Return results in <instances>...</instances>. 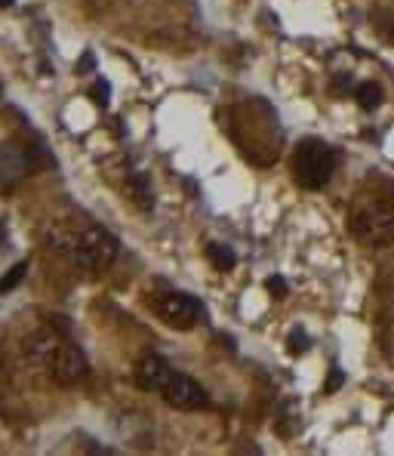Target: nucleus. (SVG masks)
<instances>
[{
  "label": "nucleus",
  "instance_id": "1",
  "mask_svg": "<svg viewBox=\"0 0 394 456\" xmlns=\"http://www.w3.org/2000/svg\"><path fill=\"white\" fill-rule=\"evenodd\" d=\"M49 244L62 256H68V259L87 275H99V272H105V268H111V262L117 259V253H120L117 238L99 225H87V228L56 225L53 231H49Z\"/></svg>",
  "mask_w": 394,
  "mask_h": 456
},
{
  "label": "nucleus",
  "instance_id": "2",
  "mask_svg": "<svg viewBox=\"0 0 394 456\" xmlns=\"http://www.w3.org/2000/svg\"><path fill=\"white\" fill-rule=\"evenodd\" d=\"M28 348H31V358L44 367V373L53 376L59 386H71V382L87 376V358H83V352L68 336H62V333L40 330L38 336H31Z\"/></svg>",
  "mask_w": 394,
  "mask_h": 456
},
{
  "label": "nucleus",
  "instance_id": "3",
  "mask_svg": "<svg viewBox=\"0 0 394 456\" xmlns=\"http://www.w3.org/2000/svg\"><path fill=\"white\" fill-rule=\"evenodd\" d=\"M348 231L363 247H388L394 241V201L372 197L354 204V210L348 213Z\"/></svg>",
  "mask_w": 394,
  "mask_h": 456
},
{
  "label": "nucleus",
  "instance_id": "4",
  "mask_svg": "<svg viewBox=\"0 0 394 456\" xmlns=\"http://www.w3.org/2000/svg\"><path fill=\"white\" fill-rule=\"evenodd\" d=\"M336 173V152L320 139H305L293 152V176L302 188H324Z\"/></svg>",
  "mask_w": 394,
  "mask_h": 456
},
{
  "label": "nucleus",
  "instance_id": "5",
  "mask_svg": "<svg viewBox=\"0 0 394 456\" xmlns=\"http://www.w3.org/2000/svg\"><path fill=\"white\" fill-rule=\"evenodd\" d=\"M154 311L163 324L176 327V330H188L200 320V302L188 293H179V290H170L154 302Z\"/></svg>",
  "mask_w": 394,
  "mask_h": 456
},
{
  "label": "nucleus",
  "instance_id": "6",
  "mask_svg": "<svg viewBox=\"0 0 394 456\" xmlns=\"http://www.w3.org/2000/svg\"><path fill=\"white\" fill-rule=\"evenodd\" d=\"M157 395H161L163 401H167L170 407H176V410H197V407H204V404H206V391L200 389L191 376L176 373V370H170V373H167V380L161 382Z\"/></svg>",
  "mask_w": 394,
  "mask_h": 456
},
{
  "label": "nucleus",
  "instance_id": "7",
  "mask_svg": "<svg viewBox=\"0 0 394 456\" xmlns=\"http://www.w3.org/2000/svg\"><path fill=\"white\" fill-rule=\"evenodd\" d=\"M170 367L163 358H157V355H145V358L139 361V367H136V382H139V389H145V391H157L161 389V382L167 380V373H170Z\"/></svg>",
  "mask_w": 394,
  "mask_h": 456
},
{
  "label": "nucleus",
  "instance_id": "8",
  "mask_svg": "<svg viewBox=\"0 0 394 456\" xmlns=\"http://www.w3.org/2000/svg\"><path fill=\"white\" fill-rule=\"evenodd\" d=\"M206 256H210L213 268H219V272H231V268H234V253H231V247H225V244H210V247H206Z\"/></svg>",
  "mask_w": 394,
  "mask_h": 456
},
{
  "label": "nucleus",
  "instance_id": "9",
  "mask_svg": "<svg viewBox=\"0 0 394 456\" xmlns=\"http://www.w3.org/2000/svg\"><path fill=\"white\" fill-rule=\"evenodd\" d=\"M354 96H357L361 108H376V105L382 102V87H379V83H361Z\"/></svg>",
  "mask_w": 394,
  "mask_h": 456
},
{
  "label": "nucleus",
  "instance_id": "10",
  "mask_svg": "<svg viewBox=\"0 0 394 456\" xmlns=\"http://www.w3.org/2000/svg\"><path fill=\"white\" fill-rule=\"evenodd\" d=\"M286 348H290V355H302L311 348V339H308V333L302 327H293L290 330V339H286Z\"/></svg>",
  "mask_w": 394,
  "mask_h": 456
},
{
  "label": "nucleus",
  "instance_id": "11",
  "mask_svg": "<svg viewBox=\"0 0 394 456\" xmlns=\"http://www.w3.org/2000/svg\"><path fill=\"white\" fill-rule=\"evenodd\" d=\"M25 272H28V266H25V262H19V266H13V272H10V275H3V277H0V293H6V290H13V287H16V284L25 277Z\"/></svg>",
  "mask_w": 394,
  "mask_h": 456
},
{
  "label": "nucleus",
  "instance_id": "12",
  "mask_svg": "<svg viewBox=\"0 0 394 456\" xmlns=\"http://www.w3.org/2000/svg\"><path fill=\"white\" fill-rule=\"evenodd\" d=\"M268 293H271V296H277V299H284V296H286V284H284V277H268Z\"/></svg>",
  "mask_w": 394,
  "mask_h": 456
},
{
  "label": "nucleus",
  "instance_id": "13",
  "mask_svg": "<svg viewBox=\"0 0 394 456\" xmlns=\"http://www.w3.org/2000/svg\"><path fill=\"white\" fill-rule=\"evenodd\" d=\"M339 386H342V370L333 367V373H329V382H327V391H336Z\"/></svg>",
  "mask_w": 394,
  "mask_h": 456
},
{
  "label": "nucleus",
  "instance_id": "14",
  "mask_svg": "<svg viewBox=\"0 0 394 456\" xmlns=\"http://www.w3.org/2000/svg\"><path fill=\"white\" fill-rule=\"evenodd\" d=\"M16 0H0V10H6V6H13Z\"/></svg>",
  "mask_w": 394,
  "mask_h": 456
},
{
  "label": "nucleus",
  "instance_id": "15",
  "mask_svg": "<svg viewBox=\"0 0 394 456\" xmlns=\"http://www.w3.org/2000/svg\"><path fill=\"white\" fill-rule=\"evenodd\" d=\"M3 238H6V228H3V222H0V244H3Z\"/></svg>",
  "mask_w": 394,
  "mask_h": 456
}]
</instances>
